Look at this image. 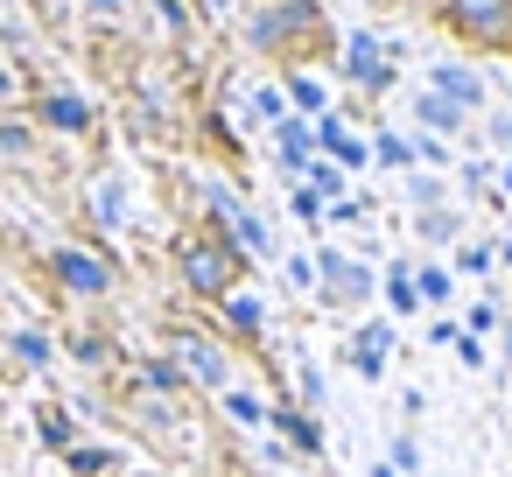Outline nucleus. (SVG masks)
I'll return each mask as SVG.
<instances>
[{
    "instance_id": "9",
    "label": "nucleus",
    "mask_w": 512,
    "mask_h": 477,
    "mask_svg": "<svg viewBox=\"0 0 512 477\" xmlns=\"http://www.w3.org/2000/svg\"><path fill=\"white\" fill-rule=\"evenodd\" d=\"M225 316H232V330H239V337H260V302L232 295V302H225Z\"/></svg>"
},
{
    "instance_id": "6",
    "label": "nucleus",
    "mask_w": 512,
    "mask_h": 477,
    "mask_svg": "<svg viewBox=\"0 0 512 477\" xmlns=\"http://www.w3.org/2000/svg\"><path fill=\"white\" fill-rule=\"evenodd\" d=\"M323 267H330V302H358V295L372 288V281H365L351 260H323Z\"/></svg>"
},
{
    "instance_id": "1",
    "label": "nucleus",
    "mask_w": 512,
    "mask_h": 477,
    "mask_svg": "<svg viewBox=\"0 0 512 477\" xmlns=\"http://www.w3.org/2000/svg\"><path fill=\"white\" fill-rule=\"evenodd\" d=\"M239 274H246V253L225 246V225H218L211 239H183V281H190V295L232 302V295H239Z\"/></svg>"
},
{
    "instance_id": "8",
    "label": "nucleus",
    "mask_w": 512,
    "mask_h": 477,
    "mask_svg": "<svg viewBox=\"0 0 512 477\" xmlns=\"http://www.w3.org/2000/svg\"><path fill=\"white\" fill-rule=\"evenodd\" d=\"M274 428L295 442V449H323V435H316V421L309 414H295V407H274Z\"/></svg>"
},
{
    "instance_id": "2",
    "label": "nucleus",
    "mask_w": 512,
    "mask_h": 477,
    "mask_svg": "<svg viewBox=\"0 0 512 477\" xmlns=\"http://www.w3.org/2000/svg\"><path fill=\"white\" fill-rule=\"evenodd\" d=\"M169 358H176V372L190 386H218L225 393V379H232V358H225V344L204 323H169Z\"/></svg>"
},
{
    "instance_id": "7",
    "label": "nucleus",
    "mask_w": 512,
    "mask_h": 477,
    "mask_svg": "<svg viewBox=\"0 0 512 477\" xmlns=\"http://www.w3.org/2000/svg\"><path fill=\"white\" fill-rule=\"evenodd\" d=\"M141 386H148V393H169V400H176V393H183L190 379L176 372V358H148V365H141Z\"/></svg>"
},
{
    "instance_id": "14",
    "label": "nucleus",
    "mask_w": 512,
    "mask_h": 477,
    "mask_svg": "<svg viewBox=\"0 0 512 477\" xmlns=\"http://www.w3.org/2000/svg\"><path fill=\"white\" fill-rule=\"evenodd\" d=\"M106 463H113V456H106V449H78V456H71V470H85V477H99V470H106Z\"/></svg>"
},
{
    "instance_id": "13",
    "label": "nucleus",
    "mask_w": 512,
    "mask_h": 477,
    "mask_svg": "<svg viewBox=\"0 0 512 477\" xmlns=\"http://www.w3.org/2000/svg\"><path fill=\"white\" fill-rule=\"evenodd\" d=\"M78 358H92V365H106V358H113V344H106V337H92V330H85V337H78Z\"/></svg>"
},
{
    "instance_id": "17",
    "label": "nucleus",
    "mask_w": 512,
    "mask_h": 477,
    "mask_svg": "<svg viewBox=\"0 0 512 477\" xmlns=\"http://www.w3.org/2000/svg\"><path fill=\"white\" fill-rule=\"evenodd\" d=\"M8 92H15V78H8V71H0V99H8Z\"/></svg>"
},
{
    "instance_id": "3",
    "label": "nucleus",
    "mask_w": 512,
    "mask_h": 477,
    "mask_svg": "<svg viewBox=\"0 0 512 477\" xmlns=\"http://www.w3.org/2000/svg\"><path fill=\"white\" fill-rule=\"evenodd\" d=\"M449 29L477 50H512V0H449Z\"/></svg>"
},
{
    "instance_id": "12",
    "label": "nucleus",
    "mask_w": 512,
    "mask_h": 477,
    "mask_svg": "<svg viewBox=\"0 0 512 477\" xmlns=\"http://www.w3.org/2000/svg\"><path fill=\"white\" fill-rule=\"evenodd\" d=\"M435 85H442V92H456V99H477V85H470L463 71H435Z\"/></svg>"
},
{
    "instance_id": "10",
    "label": "nucleus",
    "mask_w": 512,
    "mask_h": 477,
    "mask_svg": "<svg viewBox=\"0 0 512 477\" xmlns=\"http://www.w3.org/2000/svg\"><path fill=\"white\" fill-rule=\"evenodd\" d=\"M43 442H50V449L71 442V414H64V407H43Z\"/></svg>"
},
{
    "instance_id": "16",
    "label": "nucleus",
    "mask_w": 512,
    "mask_h": 477,
    "mask_svg": "<svg viewBox=\"0 0 512 477\" xmlns=\"http://www.w3.org/2000/svg\"><path fill=\"white\" fill-rule=\"evenodd\" d=\"M127 0H85V15H120Z\"/></svg>"
},
{
    "instance_id": "11",
    "label": "nucleus",
    "mask_w": 512,
    "mask_h": 477,
    "mask_svg": "<svg viewBox=\"0 0 512 477\" xmlns=\"http://www.w3.org/2000/svg\"><path fill=\"white\" fill-rule=\"evenodd\" d=\"M15 351H22L29 365H50V337H36V330H22V337H15Z\"/></svg>"
},
{
    "instance_id": "15",
    "label": "nucleus",
    "mask_w": 512,
    "mask_h": 477,
    "mask_svg": "<svg viewBox=\"0 0 512 477\" xmlns=\"http://www.w3.org/2000/svg\"><path fill=\"white\" fill-rule=\"evenodd\" d=\"M225 414H232V421H260V407H253L246 393H225Z\"/></svg>"
},
{
    "instance_id": "5",
    "label": "nucleus",
    "mask_w": 512,
    "mask_h": 477,
    "mask_svg": "<svg viewBox=\"0 0 512 477\" xmlns=\"http://www.w3.org/2000/svg\"><path fill=\"white\" fill-rule=\"evenodd\" d=\"M43 120H50V127H64V134H85V127H92V106H85V99H57V92H50V99H43Z\"/></svg>"
},
{
    "instance_id": "4",
    "label": "nucleus",
    "mask_w": 512,
    "mask_h": 477,
    "mask_svg": "<svg viewBox=\"0 0 512 477\" xmlns=\"http://www.w3.org/2000/svg\"><path fill=\"white\" fill-rule=\"evenodd\" d=\"M50 267H57V281H64L71 295H92V302H99V295H113V267H106L99 253H85V246H57V253H50Z\"/></svg>"
}]
</instances>
